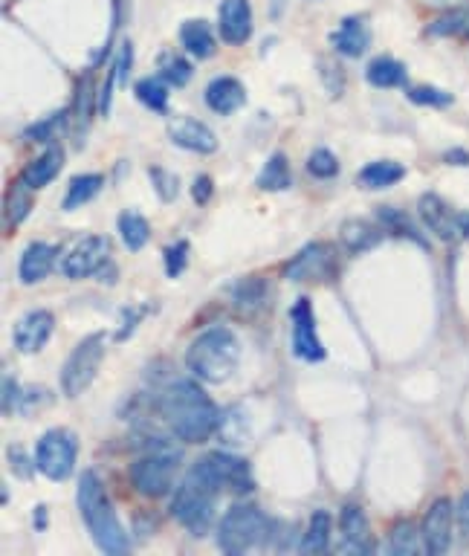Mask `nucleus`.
I'll return each instance as SVG.
<instances>
[{
	"label": "nucleus",
	"instance_id": "42",
	"mask_svg": "<svg viewBox=\"0 0 469 556\" xmlns=\"http://www.w3.org/2000/svg\"><path fill=\"white\" fill-rule=\"evenodd\" d=\"M73 111H76V119L87 125V119H90V113H93V76H90V73H84L82 82H79Z\"/></svg>",
	"mask_w": 469,
	"mask_h": 556
},
{
	"label": "nucleus",
	"instance_id": "49",
	"mask_svg": "<svg viewBox=\"0 0 469 556\" xmlns=\"http://www.w3.org/2000/svg\"><path fill=\"white\" fill-rule=\"evenodd\" d=\"M9 461H12V473H18L21 478H29L32 470H38V467H35V461L29 464L21 449H9Z\"/></svg>",
	"mask_w": 469,
	"mask_h": 556
},
{
	"label": "nucleus",
	"instance_id": "19",
	"mask_svg": "<svg viewBox=\"0 0 469 556\" xmlns=\"http://www.w3.org/2000/svg\"><path fill=\"white\" fill-rule=\"evenodd\" d=\"M206 105L221 116H232L247 105V90L235 76H218L206 84Z\"/></svg>",
	"mask_w": 469,
	"mask_h": 556
},
{
	"label": "nucleus",
	"instance_id": "41",
	"mask_svg": "<svg viewBox=\"0 0 469 556\" xmlns=\"http://www.w3.org/2000/svg\"><path fill=\"white\" fill-rule=\"evenodd\" d=\"M163 261H166V276L177 278L183 276L186 264H189V241H177L163 252Z\"/></svg>",
	"mask_w": 469,
	"mask_h": 556
},
{
	"label": "nucleus",
	"instance_id": "5",
	"mask_svg": "<svg viewBox=\"0 0 469 556\" xmlns=\"http://www.w3.org/2000/svg\"><path fill=\"white\" fill-rule=\"evenodd\" d=\"M218 490L197 473L189 470L186 478L177 484L174 496H171V516L189 530L192 536H203L206 530L212 528V519H215V501H218Z\"/></svg>",
	"mask_w": 469,
	"mask_h": 556
},
{
	"label": "nucleus",
	"instance_id": "6",
	"mask_svg": "<svg viewBox=\"0 0 469 556\" xmlns=\"http://www.w3.org/2000/svg\"><path fill=\"white\" fill-rule=\"evenodd\" d=\"M177 470H180V449L160 444L157 449H151L142 458H137L131 464L128 475H131L139 496H145V499H163V496H168L174 490Z\"/></svg>",
	"mask_w": 469,
	"mask_h": 556
},
{
	"label": "nucleus",
	"instance_id": "10",
	"mask_svg": "<svg viewBox=\"0 0 469 556\" xmlns=\"http://www.w3.org/2000/svg\"><path fill=\"white\" fill-rule=\"evenodd\" d=\"M336 276H339V252L325 241L307 244L284 264L287 281H333Z\"/></svg>",
	"mask_w": 469,
	"mask_h": 556
},
{
	"label": "nucleus",
	"instance_id": "16",
	"mask_svg": "<svg viewBox=\"0 0 469 556\" xmlns=\"http://www.w3.org/2000/svg\"><path fill=\"white\" fill-rule=\"evenodd\" d=\"M168 139L177 148H186L192 154H215L218 151V137L209 125L192 116H177L168 122Z\"/></svg>",
	"mask_w": 469,
	"mask_h": 556
},
{
	"label": "nucleus",
	"instance_id": "8",
	"mask_svg": "<svg viewBox=\"0 0 469 556\" xmlns=\"http://www.w3.org/2000/svg\"><path fill=\"white\" fill-rule=\"evenodd\" d=\"M76 458H79V438L70 429L44 432L32 455L38 473H44L50 481H67L76 470Z\"/></svg>",
	"mask_w": 469,
	"mask_h": 556
},
{
	"label": "nucleus",
	"instance_id": "15",
	"mask_svg": "<svg viewBox=\"0 0 469 556\" xmlns=\"http://www.w3.org/2000/svg\"><path fill=\"white\" fill-rule=\"evenodd\" d=\"M417 215H420L423 226H426L435 238L446 241V244H455L458 238H464V235H461L458 215H455L438 195L420 197V200H417Z\"/></svg>",
	"mask_w": 469,
	"mask_h": 556
},
{
	"label": "nucleus",
	"instance_id": "4",
	"mask_svg": "<svg viewBox=\"0 0 469 556\" xmlns=\"http://www.w3.org/2000/svg\"><path fill=\"white\" fill-rule=\"evenodd\" d=\"M270 536H273V522L264 516L261 507L247 504V501L232 504L218 522V548L223 554H249V551L267 545Z\"/></svg>",
	"mask_w": 469,
	"mask_h": 556
},
{
	"label": "nucleus",
	"instance_id": "30",
	"mask_svg": "<svg viewBox=\"0 0 469 556\" xmlns=\"http://www.w3.org/2000/svg\"><path fill=\"white\" fill-rule=\"evenodd\" d=\"M102 186H105V177L102 174H79V177H73L70 186H67V197H64L61 209L64 212H76L79 206L90 203L93 197L99 195Z\"/></svg>",
	"mask_w": 469,
	"mask_h": 556
},
{
	"label": "nucleus",
	"instance_id": "31",
	"mask_svg": "<svg viewBox=\"0 0 469 556\" xmlns=\"http://www.w3.org/2000/svg\"><path fill=\"white\" fill-rule=\"evenodd\" d=\"M116 226H119L122 244H125L131 252H139L148 241H151V223L145 221L139 212H134V209H125V212L119 215Z\"/></svg>",
	"mask_w": 469,
	"mask_h": 556
},
{
	"label": "nucleus",
	"instance_id": "13",
	"mask_svg": "<svg viewBox=\"0 0 469 556\" xmlns=\"http://www.w3.org/2000/svg\"><path fill=\"white\" fill-rule=\"evenodd\" d=\"M452 528H455V504L449 499H438L429 504L426 516H423V545L426 554L441 556L452 545Z\"/></svg>",
	"mask_w": 469,
	"mask_h": 556
},
{
	"label": "nucleus",
	"instance_id": "7",
	"mask_svg": "<svg viewBox=\"0 0 469 556\" xmlns=\"http://www.w3.org/2000/svg\"><path fill=\"white\" fill-rule=\"evenodd\" d=\"M105 354H108V334L96 331V334L84 336L82 342L73 348V354L67 357V362L61 365V374H58L61 394L70 400L82 397L84 389L96 380Z\"/></svg>",
	"mask_w": 469,
	"mask_h": 556
},
{
	"label": "nucleus",
	"instance_id": "43",
	"mask_svg": "<svg viewBox=\"0 0 469 556\" xmlns=\"http://www.w3.org/2000/svg\"><path fill=\"white\" fill-rule=\"evenodd\" d=\"M131 64H134V44H131V41H122L119 56H116V61H113L116 82L128 84V70H131Z\"/></svg>",
	"mask_w": 469,
	"mask_h": 556
},
{
	"label": "nucleus",
	"instance_id": "51",
	"mask_svg": "<svg viewBox=\"0 0 469 556\" xmlns=\"http://www.w3.org/2000/svg\"><path fill=\"white\" fill-rule=\"evenodd\" d=\"M35 528H47V507H35Z\"/></svg>",
	"mask_w": 469,
	"mask_h": 556
},
{
	"label": "nucleus",
	"instance_id": "52",
	"mask_svg": "<svg viewBox=\"0 0 469 556\" xmlns=\"http://www.w3.org/2000/svg\"><path fill=\"white\" fill-rule=\"evenodd\" d=\"M458 223H461V235L469 238V215H458Z\"/></svg>",
	"mask_w": 469,
	"mask_h": 556
},
{
	"label": "nucleus",
	"instance_id": "40",
	"mask_svg": "<svg viewBox=\"0 0 469 556\" xmlns=\"http://www.w3.org/2000/svg\"><path fill=\"white\" fill-rule=\"evenodd\" d=\"M148 177H151L154 192L160 195L163 203H171L174 197L180 195V180H177V174H171V171H166V168L160 166H151L148 168Z\"/></svg>",
	"mask_w": 469,
	"mask_h": 556
},
{
	"label": "nucleus",
	"instance_id": "33",
	"mask_svg": "<svg viewBox=\"0 0 469 556\" xmlns=\"http://www.w3.org/2000/svg\"><path fill=\"white\" fill-rule=\"evenodd\" d=\"M377 218H380V223L386 226V232H391V235L409 238L414 244L426 247V238L417 232V226H414L412 218H409L406 212H400V209H394V206H380V209H377Z\"/></svg>",
	"mask_w": 469,
	"mask_h": 556
},
{
	"label": "nucleus",
	"instance_id": "21",
	"mask_svg": "<svg viewBox=\"0 0 469 556\" xmlns=\"http://www.w3.org/2000/svg\"><path fill=\"white\" fill-rule=\"evenodd\" d=\"M61 166H64L61 145H50L41 157H35L32 163H27V168L21 171V180L27 183L32 192H38V189H44V186H50L56 180Z\"/></svg>",
	"mask_w": 469,
	"mask_h": 556
},
{
	"label": "nucleus",
	"instance_id": "18",
	"mask_svg": "<svg viewBox=\"0 0 469 556\" xmlns=\"http://www.w3.org/2000/svg\"><path fill=\"white\" fill-rule=\"evenodd\" d=\"M333 50L339 56L345 58H362V53L371 47V29H368V21L359 18V15H348L339 29L331 35Z\"/></svg>",
	"mask_w": 469,
	"mask_h": 556
},
{
	"label": "nucleus",
	"instance_id": "22",
	"mask_svg": "<svg viewBox=\"0 0 469 556\" xmlns=\"http://www.w3.org/2000/svg\"><path fill=\"white\" fill-rule=\"evenodd\" d=\"M406 177V168L400 163H391V160H377V163H368L357 174L359 189H368V192H380V189H391L397 186L400 180Z\"/></svg>",
	"mask_w": 469,
	"mask_h": 556
},
{
	"label": "nucleus",
	"instance_id": "17",
	"mask_svg": "<svg viewBox=\"0 0 469 556\" xmlns=\"http://www.w3.org/2000/svg\"><path fill=\"white\" fill-rule=\"evenodd\" d=\"M218 32L226 44L241 47L252 35V6L249 0H223L218 9Z\"/></svg>",
	"mask_w": 469,
	"mask_h": 556
},
{
	"label": "nucleus",
	"instance_id": "34",
	"mask_svg": "<svg viewBox=\"0 0 469 556\" xmlns=\"http://www.w3.org/2000/svg\"><path fill=\"white\" fill-rule=\"evenodd\" d=\"M134 93H137V99L148 111L168 113V82L163 76H160V79H154V76L139 79V82L134 84Z\"/></svg>",
	"mask_w": 469,
	"mask_h": 556
},
{
	"label": "nucleus",
	"instance_id": "48",
	"mask_svg": "<svg viewBox=\"0 0 469 556\" xmlns=\"http://www.w3.org/2000/svg\"><path fill=\"white\" fill-rule=\"evenodd\" d=\"M58 116H61V113H56V116L47 119V122H41V125H35V128H29L27 139H32V142H53V128L61 122Z\"/></svg>",
	"mask_w": 469,
	"mask_h": 556
},
{
	"label": "nucleus",
	"instance_id": "2",
	"mask_svg": "<svg viewBox=\"0 0 469 556\" xmlns=\"http://www.w3.org/2000/svg\"><path fill=\"white\" fill-rule=\"evenodd\" d=\"M76 501H79V513L87 525V533L102 554H125L131 548L128 533L122 528L111 499L105 493V484L93 470H84V475L79 478Z\"/></svg>",
	"mask_w": 469,
	"mask_h": 556
},
{
	"label": "nucleus",
	"instance_id": "53",
	"mask_svg": "<svg viewBox=\"0 0 469 556\" xmlns=\"http://www.w3.org/2000/svg\"><path fill=\"white\" fill-rule=\"evenodd\" d=\"M467 35H469V18H467Z\"/></svg>",
	"mask_w": 469,
	"mask_h": 556
},
{
	"label": "nucleus",
	"instance_id": "35",
	"mask_svg": "<svg viewBox=\"0 0 469 556\" xmlns=\"http://www.w3.org/2000/svg\"><path fill=\"white\" fill-rule=\"evenodd\" d=\"M160 76H163L171 87H186V84L192 82L194 70L192 64L183 56H177V53H163V56H160Z\"/></svg>",
	"mask_w": 469,
	"mask_h": 556
},
{
	"label": "nucleus",
	"instance_id": "29",
	"mask_svg": "<svg viewBox=\"0 0 469 556\" xmlns=\"http://www.w3.org/2000/svg\"><path fill=\"white\" fill-rule=\"evenodd\" d=\"M258 189H264V192H287L290 186H293V174H290V163H287V157L276 151V154H270V160L264 163V168L258 171Z\"/></svg>",
	"mask_w": 469,
	"mask_h": 556
},
{
	"label": "nucleus",
	"instance_id": "37",
	"mask_svg": "<svg viewBox=\"0 0 469 556\" xmlns=\"http://www.w3.org/2000/svg\"><path fill=\"white\" fill-rule=\"evenodd\" d=\"M307 174L316 177V180H333V177L339 174V160H336V154L328 151V148L310 151V157H307Z\"/></svg>",
	"mask_w": 469,
	"mask_h": 556
},
{
	"label": "nucleus",
	"instance_id": "11",
	"mask_svg": "<svg viewBox=\"0 0 469 556\" xmlns=\"http://www.w3.org/2000/svg\"><path fill=\"white\" fill-rule=\"evenodd\" d=\"M108 261H111V241L102 238V235H90V238L79 241L73 250L64 255L61 273L67 278H73V281H79V278L96 276Z\"/></svg>",
	"mask_w": 469,
	"mask_h": 556
},
{
	"label": "nucleus",
	"instance_id": "39",
	"mask_svg": "<svg viewBox=\"0 0 469 556\" xmlns=\"http://www.w3.org/2000/svg\"><path fill=\"white\" fill-rule=\"evenodd\" d=\"M467 12H461V9H452V12H446L441 18H435L432 24H429V35H435V38H449V35H464L467 32Z\"/></svg>",
	"mask_w": 469,
	"mask_h": 556
},
{
	"label": "nucleus",
	"instance_id": "44",
	"mask_svg": "<svg viewBox=\"0 0 469 556\" xmlns=\"http://www.w3.org/2000/svg\"><path fill=\"white\" fill-rule=\"evenodd\" d=\"M154 307L145 305V307H125L122 310V331L116 334V339H128V334H134L137 331V322L142 319V316H148Z\"/></svg>",
	"mask_w": 469,
	"mask_h": 556
},
{
	"label": "nucleus",
	"instance_id": "24",
	"mask_svg": "<svg viewBox=\"0 0 469 556\" xmlns=\"http://www.w3.org/2000/svg\"><path fill=\"white\" fill-rule=\"evenodd\" d=\"M339 238H342L345 250L359 255V252L374 250L383 241V229L371 226L368 221H345L339 229Z\"/></svg>",
	"mask_w": 469,
	"mask_h": 556
},
{
	"label": "nucleus",
	"instance_id": "20",
	"mask_svg": "<svg viewBox=\"0 0 469 556\" xmlns=\"http://www.w3.org/2000/svg\"><path fill=\"white\" fill-rule=\"evenodd\" d=\"M58 247L53 244H44V241H32L24 255H21V264H18V278L21 284H38L53 273V264H56Z\"/></svg>",
	"mask_w": 469,
	"mask_h": 556
},
{
	"label": "nucleus",
	"instance_id": "50",
	"mask_svg": "<svg viewBox=\"0 0 469 556\" xmlns=\"http://www.w3.org/2000/svg\"><path fill=\"white\" fill-rule=\"evenodd\" d=\"M449 166H469V154L467 151H461V148H455V151H446V157H443Z\"/></svg>",
	"mask_w": 469,
	"mask_h": 556
},
{
	"label": "nucleus",
	"instance_id": "28",
	"mask_svg": "<svg viewBox=\"0 0 469 556\" xmlns=\"http://www.w3.org/2000/svg\"><path fill=\"white\" fill-rule=\"evenodd\" d=\"M388 551L394 556H414L426 551L423 545V530L414 525L412 519H400L394 522V528L388 533Z\"/></svg>",
	"mask_w": 469,
	"mask_h": 556
},
{
	"label": "nucleus",
	"instance_id": "38",
	"mask_svg": "<svg viewBox=\"0 0 469 556\" xmlns=\"http://www.w3.org/2000/svg\"><path fill=\"white\" fill-rule=\"evenodd\" d=\"M29 192H32V189L18 177L15 189L6 197V215H9V221L12 223H21L29 215V209H32V197H29Z\"/></svg>",
	"mask_w": 469,
	"mask_h": 556
},
{
	"label": "nucleus",
	"instance_id": "47",
	"mask_svg": "<svg viewBox=\"0 0 469 556\" xmlns=\"http://www.w3.org/2000/svg\"><path fill=\"white\" fill-rule=\"evenodd\" d=\"M21 400H24V394L18 389V383H15L12 377H6V380H3V412L12 415V412L18 409Z\"/></svg>",
	"mask_w": 469,
	"mask_h": 556
},
{
	"label": "nucleus",
	"instance_id": "46",
	"mask_svg": "<svg viewBox=\"0 0 469 556\" xmlns=\"http://www.w3.org/2000/svg\"><path fill=\"white\" fill-rule=\"evenodd\" d=\"M455 525H458L461 539L469 542V490L467 493H461V499L455 501Z\"/></svg>",
	"mask_w": 469,
	"mask_h": 556
},
{
	"label": "nucleus",
	"instance_id": "12",
	"mask_svg": "<svg viewBox=\"0 0 469 556\" xmlns=\"http://www.w3.org/2000/svg\"><path fill=\"white\" fill-rule=\"evenodd\" d=\"M290 325H293V354L304 362L325 360V345L316 334L313 307L307 299H296V305L290 310Z\"/></svg>",
	"mask_w": 469,
	"mask_h": 556
},
{
	"label": "nucleus",
	"instance_id": "9",
	"mask_svg": "<svg viewBox=\"0 0 469 556\" xmlns=\"http://www.w3.org/2000/svg\"><path fill=\"white\" fill-rule=\"evenodd\" d=\"M192 467L203 475L218 493L226 490V493L244 496V493H249V490L255 487L252 473H249V464L244 458L232 455V452H209V455H203L200 461H194Z\"/></svg>",
	"mask_w": 469,
	"mask_h": 556
},
{
	"label": "nucleus",
	"instance_id": "23",
	"mask_svg": "<svg viewBox=\"0 0 469 556\" xmlns=\"http://www.w3.org/2000/svg\"><path fill=\"white\" fill-rule=\"evenodd\" d=\"M232 302L238 307V313L244 316H258L267 307V281L261 276L241 278L232 290Z\"/></svg>",
	"mask_w": 469,
	"mask_h": 556
},
{
	"label": "nucleus",
	"instance_id": "3",
	"mask_svg": "<svg viewBox=\"0 0 469 556\" xmlns=\"http://www.w3.org/2000/svg\"><path fill=\"white\" fill-rule=\"evenodd\" d=\"M241 362V342L229 328L215 325L194 339L186 351V365L200 383L221 386L226 383Z\"/></svg>",
	"mask_w": 469,
	"mask_h": 556
},
{
	"label": "nucleus",
	"instance_id": "14",
	"mask_svg": "<svg viewBox=\"0 0 469 556\" xmlns=\"http://www.w3.org/2000/svg\"><path fill=\"white\" fill-rule=\"evenodd\" d=\"M53 328H56V316L50 310H44V307L29 310L27 316L18 319V325L12 331V342L21 354H38L50 342Z\"/></svg>",
	"mask_w": 469,
	"mask_h": 556
},
{
	"label": "nucleus",
	"instance_id": "27",
	"mask_svg": "<svg viewBox=\"0 0 469 556\" xmlns=\"http://www.w3.org/2000/svg\"><path fill=\"white\" fill-rule=\"evenodd\" d=\"M180 41H183L186 53L200 58V61L215 56V35H212V29H209L206 21H186L180 27Z\"/></svg>",
	"mask_w": 469,
	"mask_h": 556
},
{
	"label": "nucleus",
	"instance_id": "25",
	"mask_svg": "<svg viewBox=\"0 0 469 556\" xmlns=\"http://www.w3.org/2000/svg\"><path fill=\"white\" fill-rule=\"evenodd\" d=\"M406 76H409V73H406V64L391 56L374 58V61L365 67V79H368V84H374V87H380V90L403 87V84H406Z\"/></svg>",
	"mask_w": 469,
	"mask_h": 556
},
{
	"label": "nucleus",
	"instance_id": "1",
	"mask_svg": "<svg viewBox=\"0 0 469 556\" xmlns=\"http://www.w3.org/2000/svg\"><path fill=\"white\" fill-rule=\"evenodd\" d=\"M160 415L171 435L183 444H203L221 426V412L212 397L189 377L171 380L160 394Z\"/></svg>",
	"mask_w": 469,
	"mask_h": 556
},
{
	"label": "nucleus",
	"instance_id": "45",
	"mask_svg": "<svg viewBox=\"0 0 469 556\" xmlns=\"http://www.w3.org/2000/svg\"><path fill=\"white\" fill-rule=\"evenodd\" d=\"M212 195H215V183H212V177H209V174H197L192 183L194 203L206 206V203L212 200Z\"/></svg>",
	"mask_w": 469,
	"mask_h": 556
},
{
	"label": "nucleus",
	"instance_id": "32",
	"mask_svg": "<svg viewBox=\"0 0 469 556\" xmlns=\"http://www.w3.org/2000/svg\"><path fill=\"white\" fill-rule=\"evenodd\" d=\"M331 548V513L316 510L302 539V554H325Z\"/></svg>",
	"mask_w": 469,
	"mask_h": 556
},
{
	"label": "nucleus",
	"instance_id": "36",
	"mask_svg": "<svg viewBox=\"0 0 469 556\" xmlns=\"http://www.w3.org/2000/svg\"><path fill=\"white\" fill-rule=\"evenodd\" d=\"M406 99L414 102V105H423V108H449L455 102L452 93H446L441 87H429V84L406 87Z\"/></svg>",
	"mask_w": 469,
	"mask_h": 556
},
{
	"label": "nucleus",
	"instance_id": "26",
	"mask_svg": "<svg viewBox=\"0 0 469 556\" xmlns=\"http://www.w3.org/2000/svg\"><path fill=\"white\" fill-rule=\"evenodd\" d=\"M339 525H342L348 548H354V551H371V542H368V539H371V533H368V519H365V513H362L359 504H345V507H342Z\"/></svg>",
	"mask_w": 469,
	"mask_h": 556
}]
</instances>
